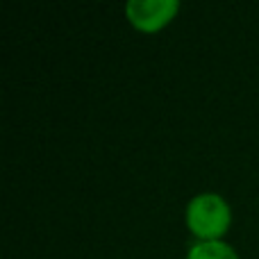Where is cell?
<instances>
[{
	"label": "cell",
	"instance_id": "1",
	"mask_svg": "<svg viewBox=\"0 0 259 259\" xmlns=\"http://www.w3.org/2000/svg\"><path fill=\"white\" fill-rule=\"evenodd\" d=\"M189 228L193 234L202 239H214L228 230L230 225V209L223 198L219 196H198L189 205Z\"/></svg>",
	"mask_w": 259,
	"mask_h": 259
},
{
	"label": "cell",
	"instance_id": "2",
	"mask_svg": "<svg viewBox=\"0 0 259 259\" xmlns=\"http://www.w3.org/2000/svg\"><path fill=\"white\" fill-rule=\"evenodd\" d=\"M125 12L139 30L155 32L173 18V14L178 12V3L175 0H134V3H127Z\"/></svg>",
	"mask_w": 259,
	"mask_h": 259
},
{
	"label": "cell",
	"instance_id": "3",
	"mask_svg": "<svg viewBox=\"0 0 259 259\" xmlns=\"http://www.w3.org/2000/svg\"><path fill=\"white\" fill-rule=\"evenodd\" d=\"M189 259H237L234 250L230 246L221 241H207V243H198L191 248Z\"/></svg>",
	"mask_w": 259,
	"mask_h": 259
}]
</instances>
